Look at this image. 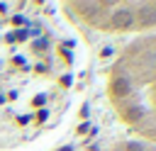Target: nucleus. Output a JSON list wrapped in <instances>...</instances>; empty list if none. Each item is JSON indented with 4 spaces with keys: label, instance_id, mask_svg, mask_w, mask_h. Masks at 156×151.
I'll return each mask as SVG.
<instances>
[{
    "label": "nucleus",
    "instance_id": "nucleus-4",
    "mask_svg": "<svg viewBox=\"0 0 156 151\" xmlns=\"http://www.w3.org/2000/svg\"><path fill=\"white\" fill-rule=\"evenodd\" d=\"M110 151H156V149L149 146V144H141V141H136V139H122V141H117Z\"/></svg>",
    "mask_w": 156,
    "mask_h": 151
},
{
    "label": "nucleus",
    "instance_id": "nucleus-1",
    "mask_svg": "<svg viewBox=\"0 0 156 151\" xmlns=\"http://www.w3.org/2000/svg\"><path fill=\"white\" fill-rule=\"evenodd\" d=\"M85 54L76 29L37 2H0V151H29L68 122Z\"/></svg>",
    "mask_w": 156,
    "mask_h": 151
},
{
    "label": "nucleus",
    "instance_id": "nucleus-3",
    "mask_svg": "<svg viewBox=\"0 0 156 151\" xmlns=\"http://www.w3.org/2000/svg\"><path fill=\"white\" fill-rule=\"evenodd\" d=\"M71 15L105 34H149L156 32V2H66Z\"/></svg>",
    "mask_w": 156,
    "mask_h": 151
},
{
    "label": "nucleus",
    "instance_id": "nucleus-2",
    "mask_svg": "<svg viewBox=\"0 0 156 151\" xmlns=\"http://www.w3.org/2000/svg\"><path fill=\"white\" fill-rule=\"evenodd\" d=\"M107 97L136 141L156 149V32L136 34L107 68Z\"/></svg>",
    "mask_w": 156,
    "mask_h": 151
}]
</instances>
